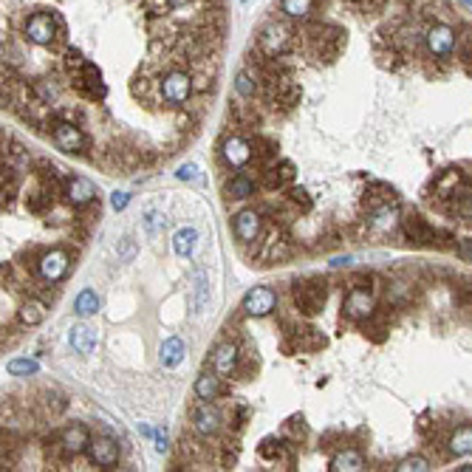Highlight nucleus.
<instances>
[{"label": "nucleus", "mask_w": 472, "mask_h": 472, "mask_svg": "<svg viewBox=\"0 0 472 472\" xmlns=\"http://www.w3.org/2000/svg\"><path fill=\"white\" fill-rule=\"evenodd\" d=\"M399 229H402L405 241H410L413 246L456 249V244H458V238H456L450 229H438V226H433L427 218L416 215V212H408V215H402V224H399Z\"/></svg>", "instance_id": "f257e3e1"}, {"label": "nucleus", "mask_w": 472, "mask_h": 472, "mask_svg": "<svg viewBox=\"0 0 472 472\" xmlns=\"http://www.w3.org/2000/svg\"><path fill=\"white\" fill-rule=\"evenodd\" d=\"M328 286L322 277H303L292 283V303L300 317H317L325 305Z\"/></svg>", "instance_id": "f03ea898"}, {"label": "nucleus", "mask_w": 472, "mask_h": 472, "mask_svg": "<svg viewBox=\"0 0 472 472\" xmlns=\"http://www.w3.org/2000/svg\"><path fill=\"white\" fill-rule=\"evenodd\" d=\"M280 229H283V226H277V229H272V232L266 235V241H261V246L255 249L252 261H255V257H257L261 263H286V261H289V257L294 255V246H292V241H289Z\"/></svg>", "instance_id": "7ed1b4c3"}, {"label": "nucleus", "mask_w": 472, "mask_h": 472, "mask_svg": "<svg viewBox=\"0 0 472 472\" xmlns=\"http://www.w3.org/2000/svg\"><path fill=\"white\" fill-rule=\"evenodd\" d=\"M51 141L60 148V150H65V153H77V156H82L88 148H91V139L85 136V130H82V125L80 122H60L54 130H51Z\"/></svg>", "instance_id": "20e7f679"}, {"label": "nucleus", "mask_w": 472, "mask_h": 472, "mask_svg": "<svg viewBox=\"0 0 472 472\" xmlns=\"http://www.w3.org/2000/svg\"><path fill=\"white\" fill-rule=\"evenodd\" d=\"M71 263H74V257H71L68 249L43 252L40 261H37V274H40L45 283H60V280L71 272Z\"/></svg>", "instance_id": "39448f33"}, {"label": "nucleus", "mask_w": 472, "mask_h": 472, "mask_svg": "<svg viewBox=\"0 0 472 472\" xmlns=\"http://www.w3.org/2000/svg\"><path fill=\"white\" fill-rule=\"evenodd\" d=\"M294 176H297L294 161H289V158H280V161L269 164L266 170H261V178H257V184H261L266 193H283V190H286V187H292Z\"/></svg>", "instance_id": "423d86ee"}, {"label": "nucleus", "mask_w": 472, "mask_h": 472, "mask_svg": "<svg viewBox=\"0 0 472 472\" xmlns=\"http://www.w3.org/2000/svg\"><path fill=\"white\" fill-rule=\"evenodd\" d=\"M235 238H238L244 246H252L255 241H261L263 235V215L257 209H241L238 215H235Z\"/></svg>", "instance_id": "0eeeda50"}, {"label": "nucleus", "mask_w": 472, "mask_h": 472, "mask_svg": "<svg viewBox=\"0 0 472 472\" xmlns=\"http://www.w3.org/2000/svg\"><path fill=\"white\" fill-rule=\"evenodd\" d=\"M91 430L85 427V424H80V421H74V424H68V427H62L60 430V436H57V444H60V450L65 453V456H82L88 447H91Z\"/></svg>", "instance_id": "6e6552de"}, {"label": "nucleus", "mask_w": 472, "mask_h": 472, "mask_svg": "<svg viewBox=\"0 0 472 472\" xmlns=\"http://www.w3.org/2000/svg\"><path fill=\"white\" fill-rule=\"evenodd\" d=\"M221 156H224V161L229 164V167L241 170V167H246V164L252 161V141L246 136H241V133H232V136L224 139Z\"/></svg>", "instance_id": "1a4fd4ad"}, {"label": "nucleus", "mask_w": 472, "mask_h": 472, "mask_svg": "<svg viewBox=\"0 0 472 472\" xmlns=\"http://www.w3.org/2000/svg\"><path fill=\"white\" fill-rule=\"evenodd\" d=\"M274 309H277V294L269 286H255L244 297V311L249 317H269Z\"/></svg>", "instance_id": "9d476101"}, {"label": "nucleus", "mask_w": 472, "mask_h": 472, "mask_svg": "<svg viewBox=\"0 0 472 472\" xmlns=\"http://www.w3.org/2000/svg\"><path fill=\"white\" fill-rule=\"evenodd\" d=\"M193 427L198 436L204 438H212V436H218L221 427H224V416L215 405H209V402H201L196 410H193Z\"/></svg>", "instance_id": "9b49d317"}, {"label": "nucleus", "mask_w": 472, "mask_h": 472, "mask_svg": "<svg viewBox=\"0 0 472 472\" xmlns=\"http://www.w3.org/2000/svg\"><path fill=\"white\" fill-rule=\"evenodd\" d=\"M238 359H241V345L235 340H226L215 348V353H212V370H215L221 379H232Z\"/></svg>", "instance_id": "f8f14e48"}, {"label": "nucleus", "mask_w": 472, "mask_h": 472, "mask_svg": "<svg viewBox=\"0 0 472 472\" xmlns=\"http://www.w3.org/2000/svg\"><path fill=\"white\" fill-rule=\"evenodd\" d=\"M373 292H359V289H348V294H345V300H342V311H345V317L348 320H353V322H362V320H368L376 309H373V297H370Z\"/></svg>", "instance_id": "ddd939ff"}, {"label": "nucleus", "mask_w": 472, "mask_h": 472, "mask_svg": "<svg viewBox=\"0 0 472 472\" xmlns=\"http://www.w3.org/2000/svg\"><path fill=\"white\" fill-rule=\"evenodd\" d=\"M97 196H99L97 187H93L88 178H82V176H68L65 178V201L71 206H77V209L91 206Z\"/></svg>", "instance_id": "4468645a"}, {"label": "nucleus", "mask_w": 472, "mask_h": 472, "mask_svg": "<svg viewBox=\"0 0 472 472\" xmlns=\"http://www.w3.org/2000/svg\"><path fill=\"white\" fill-rule=\"evenodd\" d=\"M252 167L261 173V170H266L269 164H274L277 161V141L274 139H269V136H263V133H255L252 139Z\"/></svg>", "instance_id": "2eb2a0df"}, {"label": "nucleus", "mask_w": 472, "mask_h": 472, "mask_svg": "<svg viewBox=\"0 0 472 472\" xmlns=\"http://www.w3.org/2000/svg\"><path fill=\"white\" fill-rule=\"evenodd\" d=\"M88 456L97 467L110 469L113 464H119V444H116L113 438H108V436H97L88 447Z\"/></svg>", "instance_id": "dca6fc26"}, {"label": "nucleus", "mask_w": 472, "mask_h": 472, "mask_svg": "<svg viewBox=\"0 0 472 472\" xmlns=\"http://www.w3.org/2000/svg\"><path fill=\"white\" fill-rule=\"evenodd\" d=\"M393 305L388 303L385 309H376L368 320H362V331L370 342H385L388 340V331H390V320H393Z\"/></svg>", "instance_id": "f3484780"}, {"label": "nucleus", "mask_w": 472, "mask_h": 472, "mask_svg": "<svg viewBox=\"0 0 472 472\" xmlns=\"http://www.w3.org/2000/svg\"><path fill=\"white\" fill-rule=\"evenodd\" d=\"M229 119H232V128L252 130V128H257V125L263 122V113H261V105H252V99H244V102H235L232 105Z\"/></svg>", "instance_id": "a211bd4d"}, {"label": "nucleus", "mask_w": 472, "mask_h": 472, "mask_svg": "<svg viewBox=\"0 0 472 472\" xmlns=\"http://www.w3.org/2000/svg\"><path fill=\"white\" fill-rule=\"evenodd\" d=\"M385 204H399L396 190H393L390 184H385V181H368V190H365L362 206H365L368 212H373V209H379V206H385Z\"/></svg>", "instance_id": "6ab92c4d"}, {"label": "nucleus", "mask_w": 472, "mask_h": 472, "mask_svg": "<svg viewBox=\"0 0 472 472\" xmlns=\"http://www.w3.org/2000/svg\"><path fill=\"white\" fill-rule=\"evenodd\" d=\"M257 184L249 173H235L232 178H226V184H224V193H226V198H235V201H246V198H252L255 193H257Z\"/></svg>", "instance_id": "aec40b11"}, {"label": "nucleus", "mask_w": 472, "mask_h": 472, "mask_svg": "<svg viewBox=\"0 0 472 472\" xmlns=\"http://www.w3.org/2000/svg\"><path fill=\"white\" fill-rule=\"evenodd\" d=\"M45 309H49V303H43L40 297L32 294V297L17 309V322L34 328V325H40V322L45 320Z\"/></svg>", "instance_id": "412c9836"}, {"label": "nucleus", "mask_w": 472, "mask_h": 472, "mask_svg": "<svg viewBox=\"0 0 472 472\" xmlns=\"http://www.w3.org/2000/svg\"><path fill=\"white\" fill-rule=\"evenodd\" d=\"M464 178H467V173H464V170H444V173L436 178V184H433V204L444 201V198L450 196Z\"/></svg>", "instance_id": "4be33fe9"}, {"label": "nucleus", "mask_w": 472, "mask_h": 472, "mask_svg": "<svg viewBox=\"0 0 472 472\" xmlns=\"http://www.w3.org/2000/svg\"><path fill=\"white\" fill-rule=\"evenodd\" d=\"M224 393L221 388V376L212 370V373H201L196 379V396L201 399V402H212V399H218Z\"/></svg>", "instance_id": "5701e85b"}, {"label": "nucleus", "mask_w": 472, "mask_h": 472, "mask_svg": "<svg viewBox=\"0 0 472 472\" xmlns=\"http://www.w3.org/2000/svg\"><path fill=\"white\" fill-rule=\"evenodd\" d=\"M453 456H469L472 453V424H458V427L447 438Z\"/></svg>", "instance_id": "b1692460"}, {"label": "nucleus", "mask_w": 472, "mask_h": 472, "mask_svg": "<svg viewBox=\"0 0 472 472\" xmlns=\"http://www.w3.org/2000/svg\"><path fill=\"white\" fill-rule=\"evenodd\" d=\"M331 469L334 472H357V469H365V458L359 450H353V447H348V450L337 453L331 458Z\"/></svg>", "instance_id": "393cba45"}, {"label": "nucleus", "mask_w": 472, "mask_h": 472, "mask_svg": "<svg viewBox=\"0 0 472 472\" xmlns=\"http://www.w3.org/2000/svg\"><path fill=\"white\" fill-rule=\"evenodd\" d=\"M26 204H29V212H34V215H43V212H49L57 204V196L49 190V187L37 184V190L29 193V201Z\"/></svg>", "instance_id": "a878e982"}, {"label": "nucleus", "mask_w": 472, "mask_h": 472, "mask_svg": "<svg viewBox=\"0 0 472 472\" xmlns=\"http://www.w3.org/2000/svg\"><path fill=\"white\" fill-rule=\"evenodd\" d=\"M68 340H71V345H74L77 353H91L93 348H97V331L88 328V325H77L74 331L68 334Z\"/></svg>", "instance_id": "bb28decb"}, {"label": "nucleus", "mask_w": 472, "mask_h": 472, "mask_svg": "<svg viewBox=\"0 0 472 472\" xmlns=\"http://www.w3.org/2000/svg\"><path fill=\"white\" fill-rule=\"evenodd\" d=\"M196 241H198V232L193 226H184L176 232V238H173V249L178 257H193L196 252Z\"/></svg>", "instance_id": "cd10ccee"}, {"label": "nucleus", "mask_w": 472, "mask_h": 472, "mask_svg": "<svg viewBox=\"0 0 472 472\" xmlns=\"http://www.w3.org/2000/svg\"><path fill=\"white\" fill-rule=\"evenodd\" d=\"M286 204L294 206L300 215H309V212L314 209V198L309 196V190H303V187H286Z\"/></svg>", "instance_id": "c85d7f7f"}, {"label": "nucleus", "mask_w": 472, "mask_h": 472, "mask_svg": "<svg viewBox=\"0 0 472 472\" xmlns=\"http://www.w3.org/2000/svg\"><path fill=\"white\" fill-rule=\"evenodd\" d=\"M181 359H184V342L178 337L164 340V345H161V365L164 368H176Z\"/></svg>", "instance_id": "c756f323"}, {"label": "nucleus", "mask_w": 472, "mask_h": 472, "mask_svg": "<svg viewBox=\"0 0 472 472\" xmlns=\"http://www.w3.org/2000/svg\"><path fill=\"white\" fill-rule=\"evenodd\" d=\"M17 187H20V178H17V170H14V164L3 161V209H9V206L14 204Z\"/></svg>", "instance_id": "7c9ffc66"}, {"label": "nucleus", "mask_w": 472, "mask_h": 472, "mask_svg": "<svg viewBox=\"0 0 472 472\" xmlns=\"http://www.w3.org/2000/svg\"><path fill=\"white\" fill-rule=\"evenodd\" d=\"M193 280H196V286H193V311H196V314H201V311H204V305H206V300H209V283H206L204 269H198Z\"/></svg>", "instance_id": "2f4dec72"}, {"label": "nucleus", "mask_w": 472, "mask_h": 472, "mask_svg": "<svg viewBox=\"0 0 472 472\" xmlns=\"http://www.w3.org/2000/svg\"><path fill=\"white\" fill-rule=\"evenodd\" d=\"M320 348H325V334L317 331V328H300V351L314 353Z\"/></svg>", "instance_id": "473e14b6"}, {"label": "nucleus", "mask_w": 472, "mask_h": 472, "mask_svg": "<svg viewBox=\"0 0 472 472\" xmlns=\"http://www.w3.org/2000/svg\"><path fill=\"white\" fill-rule=\"evenodd\" d=\"M97 309H99V297H97V292H91V289H85L80 297H77V305H74V311L80 314V317H91V314H97Z\"/></svg>", "instance_id": "72a5a7b5"}, {"label": "nucleus", "mask_w": 472, "mask_h": 472, "mask_svg": "<svg viewBox=\"0 0 472 472\" xmlns=\"http://www.w3.org/2000/svg\"><path fill=\"white\" fill-rule=\"evenodd\" d=\"M283 433H286L292 441H305V438H309V424H305L303 418H289L286 421V427H283Z\"/></svg>", "instance_id": "f704fd0d"}, {"label": "nucleus", "mask_w": 472, "mask_h": 472, "mask_svg": "<svg viewBox=\"0 0 472 472\" xmlns=\"http://www.w3.org/2000/svg\"><path fill=\"white\" fill-rule=\"evenodd\" d=\"M255 373H257V357H241L238 365H235L232 379H252Z\"/></svg>", "instance_id": "c9c22d12"}, {"label": "nucleus", "mask_w": 472, "mask_h": 472, "mask_svg": "<svg viewBox=\"0 0 472 472\" xmlns=\"http://www.w3.org/2000/svg\"><path fill=\"white\" fill-rule=\"evenodd\" d=\"M6 370H9L12 376H32V373L40 370V365H37L34 359H12V362L6 365Z\"/></svg>", "instance_id": "e433bc0d"}, {"label": "nucleus", "mask_w": 472, "mask_h": 472, "mask_svg": "<svg viewBox=\"0 0 472 472\" xmlns=\"http://www.w3.org/2000/svg\"><path fill=\"white\" fill-rule=\"evenodd\" d=\"M430 469V461L424 458V456H410L405 461H399L396 472H427Z\"/></svg>", "instance_id": "4c0bfd02"}, {"label": "nucleus", "mask_w": 472, "mask_h": 472, "mask_svg": "<svg viewBox=\"0 0 472 472\" xmlns=\"http://www.w3.org/2000/svg\"><path fill=\"white\" fill-rule=\"evenodd\" d=\"M246 421H249V408L246 405H235L232 408V418H229V427L235 430V436L246 427Z\"/></svg>", "instance_id": "58836bf2"}, {"label": "nucleus", "mask_w": 472, "mask_h": 472, "mask_svg": "<svg viewBox=\"0 0 472 472\" xmlns=\"http://www.w3.org/2000/svg\"><path fill=\"white\" fill-rule=\"evenodd\" d=\"M373 274L370 272H353L351 280H348V286L351 289H359V292H373Z\"/></svg>", "instance_id": "ea45409f"}, {"label": "nucleus", "mask_w": 472, "mask_h": 472, "mask_svg": "<svg viewBox=\"0 0 472 472\" xmlns=\"http://www.w3.org/2000/svg\"><path fill=\"white\" fill-rule=\"evenodd\" d=\"M342 241V232L340 229H325V232H320V249H331V246H337Z\"/></svg>", "instance_id": "a19ab883"}, {"label": "nucleus", "mask_w": 472, "mask_h": 472, "mask_svg": "<svg viewBox=\"0 0 472 472\" xmlns=\"http://www.w3.org/2000/svg\"><path fill=\"white\" fill-rule=\"evenodd\" d=\"M164 229V215L161 212H148V218H145V232L148 235H158Z\"/></svg>", "instance_id": "79ce46f5"}, {"label": "nucleus", "mask_w": 472, "mask_h": 472, "mask_svg": "<svg viewBox=\"0 0 472 472\" xmlns=\"http://www.w3.org/2000/svg\"><path fill=\"white\" fill-rule=\"evenodd\" d=\"M456 297V305H464V309H472V286H458L453 292Z\"/></svg>", "instance_id": "37998d69"}, {"label": "nucleus", "mask_w": 472, "mask_h": 472, "mask_svg": "<svg viewBox=\"0 0 472 472\" xmlns=\"http://www.w3.org/2000/svg\"><path fill=\"white\" fill-rule=\"evenodd\" d=\"M456 252H458L461 261L472 263V241H458V244H456Z\"/></svg>", "instance_id": "c03bdc74"}, {"label": "nucleus", "mask_w": 472, "mask_h": 472, "mask_svg": "<svg viewBox=\"0 0 472 472\" xmlns=\"http://www.w3.org/2000/svg\"><path fill=\"white\" fill-rule=\"evenodd\" d=\"M178 178L181 181H196L198 178V167H196V164H184V167L178 170Z\"/></svg>", "instance_id": "a18cd8bd"}, {"label": "nucleus", "mask_w": 472, "mask_h": 472, "mask_svg": "<svg viewBox=\"0 0 472 472\" xmlns=\"http://www.w3.org/2000/svg\"><path fill=\"white\" fill-rule=\"evenodd\" d=\"M128 201H130V196L128 193H113V198H110V206L119 212V209H125L128 206Z\"/></svg>", "instance_id": "49530a36"}, {"label": "nucleus", "mask_w": 472, "mask_h": 472, "mask_svg": "<svg viewBox=\"0 0 472 472\" xmlns=\"http://www.w3.org/2000/svg\"><path fill=\"white\" fill-rule=\"evenodd\" d=\"M156 450L158 453L167 450V436H164V433H156Z\"/></svg>", "instance_id": "de8ad7c7"}, {"label": "nucleus", "mask_w": 472, "mask_h": 472, "mask_svg": "<svg viewBox=\"0 0 472 472\" xmlns=\"http://www.w3.org/2000/svg\"><path fill=\"white\" fill-rule=\"evenodd\" d=\"M345 263H351V257H337V261H334L331 266H345Z\"/></svg>", "instance_id": "09e8293b"}, {"label": "nucleus", "mask_w": 472, "mask_h": 472, "mask_svg": "<svg viewBox=\"0 0 472 472\" xmlns=\"http://www.w3.org/2000/svg\"><path fill=\"white\" fill-rule=\"evenodd\" d=\"M461 472H472V464H464V467H458Z\"/></svg>", "instance_id": "8fccbe9b"}]
</instances>
